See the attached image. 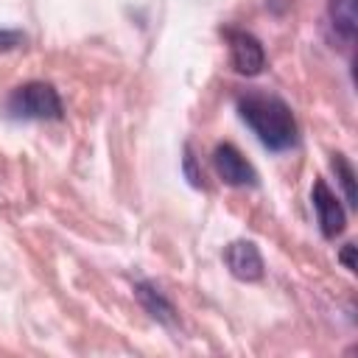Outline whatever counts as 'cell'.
Here are the masks:
<instances>
[{
    "label": "cell",
    "instance_id": "6",
    "mask_svg": "<svg viewBox=\"0 0 358 358\" xmlns=\"http://www.w3.org/2000/svg\"><path fill=\"white\" fill-rule=\"evenodd\" d=\"M227 268L232 271V277L238 280H260L263 277V255L252 241H232L224 252Z\"/></svg>",
    "mask_w": 358,
    "mask_h": 358
},
{
    "label": "cell",
    "instance_id": "10",
    "mask_svg": "<svg viewBox=\"0 0 358 358\" xmlns=\"http://www.w3.org/2000/svg\"><path fill=\"white\" fill-rule=\"evenodd\" d=\"M22 45V34L20 31H0V50H11Z\"/></svg>",
    "mask_w": 358,
    "mask_h": 358
},
{
    "label": "cell",
    "instance_id": "4",
    "mask_svg": "<svg viewBox=\"0 0 358 358\" xmlns=\"http://www.w3.org/2000/svg\"><path fill=\"white\" fill-rule=\"evenodd\" d=\"M227 36H229L232 67L241 76H257L266 67V53H263V45L257 42V36H252L246 31H227Z\"/></svg>",
    "mask_w": 358,
    "mask_h": 358
},
{
    "label": "cell",
    "instance_id": "7",
    "mask_svg": "<svg viewBox=\"0 0 358 358\" xmlns=\"http://www.w3.org/2000/svg\"><path fill=\"white\" fill-rule=\"evenodd\" d=\"M327 20L347 45L355 42V28H358V0H327Z\"/></svg>",
    "mask_w": 358,
    "mask_h": 358
},
{
    "label": "cell",
    "instance_id": "8",
    "mask_svg": "<svg viewBox=\"0 0 358 358\" xmlns=\"http://www.w3.org/2000/svg\"><path fill=\"white\" fill-rule=\"evenodd\" d=\"M137 299H140V305L159 322V324H176V310H173V305L165 299V294L159 291V288H154L151 282H137Z\"/></svg>",
    "mask_w": 358,
    "mask_h": 358
},
{
    "label": "cell",
    "instance_id": "12",
    "mask_svg": "<svg viewBox=\"0 0 358 358\" xmlns=\"http://www.w3.org/2000/svg\"><path fill=\"white\" fill-rule=\"evenodd\" d=\"M352 255H355V246H352V243H347V246L341 249V263H344V268H347V271H355V260H352Z\"/></svg>",
    "mask_w": 358,
    "mask_h": 358
},
{
    "label": "cell",
    "instance_id": "11",
    "mask_svg": "<svg viewBox=\"0 0 358 358\" xmlns=\"http://www.w3.org/2000/svg\"><path fill=\"white\" fill-rule=\"evenodd\" d=\"M185 171H187V179L199 187V185H201V182H199V179H201V173H199V171H196V165H193V154H190V148L185 151Z\"/></svg>",
    "mask_w": 358,
    "mask_h": 358
},
{
    "label": "cell",
    "instance_id": "2",
    "mask_svg": "<svg viewBox=\"0 0 358 358\" xmlns=\"http://www.w3.org/2000/svg\"><path fill=\"white\" fill-rule=\"evenodd\" d=\"M6 106L14 117H22V120H59L62 117V98L45 81H28L17 87Z\"/></svg>",
    "mask_w": 358,
    "mask_h": 358
},
{
    "label": "cell",
    "instance_id": "5",
    "mask_svg": "<svg viewBox=\"0 0 358 358\" xmlns=\"http://www.w3.org/2000/svg\"><path fill=\"white\" fill-rule=\"evenodd\" d=\"M213 162H215V171H218V176L227 182V185H235V187H246V185H255V168L246 162V157L235 148V145H229V143H224V145H215V151H213Z\"/></svg>",
    "mask_w": 358,
    "mask_h": 358
},
{
    "label": "cell",
    "instance_id": "1",
    "mask_svg": "<svg viewBox=\"0 0 358 358\" xmlns=\"http://www.w3.org/2000/svg\"><path fill=\"white\" fill-rule=\"evenodd\" d=\"M238 115L268 151H288L291 145H296V117L282 98L246 92L238 98Z\"/></svg>",
    "mask_w": 358,
    "mask_h": 358
},
{
    "label": "cell",
    "instance_id": "3",
    "mask_svg": "<svg viewBox=\"0 0 358 358\" xmlns=\"http://www.w3.org/2000/svg\"><path fill=\"white\" fill-rule=\"evenodd\" d=\"M310 201H313V210H316V218H319V229L324 238H336L344 224H347V215H344V207L338 201V196L327 187L324 179H316L313 182V190H310Z\"/></svg>",
    "mask_w": 358,
    "mask_h": 358
},
{
    "label": "cell",
    "instance_id": "9",
    "mask_svg": "<svg viewBox=\"0 0 358 358\" xmlns=\"http://www.w3.org/2000/svg\"><path fill=\"white\" fill-rule=\"evenodd\" d=\"M333 168H336V173H338V182H341V187H344V196H347V204L350 207H355V171H352V165L341 157V154H336V159H333Z\"/></svg>",
    "mask_w": 358,
    "mask_h": 358
}]
</instances>
